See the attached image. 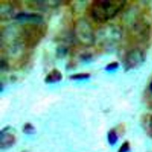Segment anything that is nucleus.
Returning a JSON list of instances; mask_svg holds the SVG:
<instances>
[{"label": "nucleus", "instance_id": "5", "mask_svg": "<svg viewBox=\"0 0 152 152\" xmlns=\"http://www.w3.org/2000/svg\"><path fill=\"white\" fill-rule=\"evenodd\" d=\"M144 51L139 48L132 49L126 54L124 58V65L127 69L135 68L141 64L145 58Z\"/></svg>", "mask_w": 152, "mask_h": 152}, {"label": "nucleus", "instance_id": "7", "mask_svg": "<svg viewBox=\"0 0 152 152\" xmlns=\"http://www.w3.org/2000/svg\"><path fill=\"white\" fill-rule=\"evenodd\" d=\"M108 142L110 145H113L118 140V137L116 132L113 130L110 131L107 135Z\"/></svg>", "mask_w": 152, "mask_h": 152}, {"label": "nucleus", "instance_id": "3", "mask_svg": "<svg viewBox=\"0 0 152 152\" xmlns=\"http://www.w3.org/2000/svg\"><path fill=\"white\" fill-rule=\"evenodd\" d=\"M74 31L76 39L83 45L91 46L95 42L96 37L93 30L86 21H78L75 25Z\"/></svg>", "mask_w": 152, "mask_h": 152}, {"label": "nucleus", "instance_id": "11", "mask_svg": "<svg viewBox=\"0 0 152 152\" xmlns=\"http://www.w3.org/2000/svg\"><path fill=\"white\" fill-rule=\"evenodd\" d=\"M149 127H150V130L152 132V116H151V119L150 120V123H149Z\"/></svg>", "mask_w": 152, "mask_h": 152}, {"label": "nucleus", "instance_id": "1", "mask_svg": "<svg viewBox=\"0 0 152 152\" xmlns=\"http://www.w3.org/2000/svg\"><path fill=\"white\" fill-rule=\"evenodd\" d=\"M126 3L124 0L93 1L87 9V14L95 23H106L122 11Z\"/></svg>", "mask_w": 152, "mask_h": 152}, {"label": "nucleus", "instance_id": "6", "mask_svg": "<svg viewBox=\"0 0 152 152\" xmlns=\"http://www.w3.org/2000/svg\"><path fill=\"white\" fill-rule=\"evenodd\" d=\"M63 79V75L59 70L54 69L50 71L45 78V82L47 83H52L58 82Z\"/></svg>", "mask_w": 152, "mask_h": 152}, {"label": "nucleus", "instance_id": "2", "mask_svg": "<svg viewBox=\"0 0 152 152\" xmlns=\"http://www.w3.org/2000/svg\"><path fill=\"white\" fill-rule=\"evenodd\" d=\"M48 27L42 23H29L21 26L19 34L20 42L26 49H33L43 39Z\"/></svg>", "mask_w": 152, "mask_h": 152}, {"label": "nucleus", "instance_id": "8", "mask_svg": "<svg viewBox=\"0 0 152 152\" xmlns=\"http://www.w3.org/2000/svg\"><path fill=\"white\" fill-rule=\"evenodd\" d=\"M90 75L86 73H78L71 76V78L72 80H82V79H87L89 77Z\"/></svg>", "mask_w": 152, "mask_h": 152}, {"label": "nucleus", "instance_id": "12", "mask_svg": "<svg viewBox=\"0 0 152 152\" xmlns=\"http://www.w3.org/2000/svg\"><path fill=\"white\" fill-rule=\"evenodd\" d=\"M149 89H150V91L152 92V80L150 82V85H149Z\"/></svg>", "mask_w": 152, "mask_h": 152}, {"label": "nucleus", "instance_id": "10", "mask_svg": "<svg viewBox=\"0 0 152 152\" xmlns=\"http://www.w3.org/2000/svg\"><path fill=\"white\" fill-rule=\"evenodd\" d=\"M117 64H112L109 65L108 67H107V69L108 70H112V69H115L116 67H117Z\"/></svg>", "mask_w": 152, "mask_h": 152}, {"label": "nucleus", "instance_id": "4", "mask_svg": "<svg viewBox=\"0 0 152 152\" xmlns=\"http://www.w3.org/2000/svg\"><path fill=\"white\" fill-rule=\"evenodd\" d=\"M104 39L102 44L107 48H113L121 40L122 29L115 25L110 24L103 28Z\"/></svg>", "mask_w": 152, "mask_h": 152}, {"label": "nucleus", "instance_id": "9", "mask_svg": "<svg viewBox=\"0 0 152 152\" xmlns=\"http://www.w3.org/2000/svg\"><path fill=\"white\" fill-rule=\"evenodd\" d=\"M129 144L128 142H125L121 146L118 152H128L129 149Z\"/></svg>", "mask_w": 152, "mask_h": 152}]
</instances>
